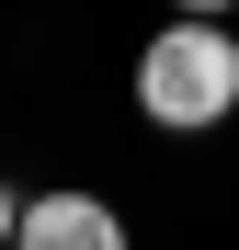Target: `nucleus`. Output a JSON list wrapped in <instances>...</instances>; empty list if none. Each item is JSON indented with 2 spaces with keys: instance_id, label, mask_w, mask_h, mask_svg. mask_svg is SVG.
Masks as SVG:
<instances>
[{
  "instance_id": "obj_1",
  "label": "nucleus",
  "mask_w": 239,
  "mask_h": 250,
  "mask_svg": "<svg viewBox=\"0 0 239 250\" xmlns=\"http://www.w3.org/2000/svg\"><path fill=\"white\" fill-rule=\"evenodd\" d=\"M137 114L159 137H205V125L239 114V34L217 12H171L137 46Z\"/></svg>"
},
{
  "instance_id": "obj_2",
  "label": "nucleus",
  "mask_w": 239,
  "mask_h": 250,
  "mask_svg": "<svg viewBox=\"0 0 239 250\" xmlns=\"http://www.w3.org/2000/svg\"><path fill=\"white\" fill-rule=\"evenodd\" d=\"M23 250H126V216H114L103 193H34L23 216H12Z\"/></svg>"
},
{
  "instance_id": "obj_3",
  "label": "nucleus",
  "mask_w": 239,
  "mask_h": 250,
  "mask_svg": "<svg viewBox=\"0 0 239 250\" xmlns=\"http://www.w3.org/2000/svg\"><path fill=\"white\" fill-rule=\"evenodd\" d=\"M171 12H217V23H228V12H239V0H171Z\"/></svg>"
},
{
  "instance_id": "obj_4",
  "label": "nucleus",
  "mask_w": 239,
  "mask_h": 250,
  "mask_svg": "<svg viewBox=\"0 0 239 250\" xmlns=\"http://www.w3.org/2000/svg\"><path fill=\"white\" fill-rule=\"evenodd\" d=\"M12 216H23V205H12V182H0V239H12Z\"/></svg>"
}]
</instances>
